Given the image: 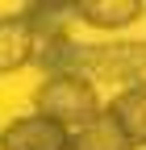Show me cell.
Returning <instances> with one entry per match:
<instances>
[{
    "mask_svg": "<svg viewBox=\"0 0 146 150\" xmlns=\"http://www.w3.org/2000/svg\"><path fill=\"white\" fill-rule=\"evenodd\" d=\"M33 108H38V117L63 125L67 134H75V129H84L88 121L100 117V96L92 79H84V75L75 71H59V75H46V79L38 83V92H33Z\"/></svg>",
    "mask_w": 146,
    "mask_h": 150,
    "instance_id": "6da1fadb",
    "label": "cell"
},
{
    "mask_svg": "<svg viewBox=\"0 0 146 150\" xmlns=\"http://www.w3.org/2000/svg\"><path fill=\"white\" fill-rule=\"evenodd\" d=\"M104 112L121 129V138H125L130 150H146V83H134V88L117 92L104 104Z\"/></svg>",
    "mask_w": 146,
    "mask_h": 150,
    "instance_id": "277c9868",
    "label": "cell"
},
{
    "mask_svg": "<svg viewBox=\"0 0 146 150\" xmlns=\"http://www.w3.org/2000/svg\"><path fill=\"white\" fill-rule=\"evenodd\" d=\"M38 54V38L25 13H4L0 17V75H13L33 63Z\"/></svg>",
    "mask_w": 146,
    "mask_h": 150,
    "instance_id": "3957f363",
    "label": "cell"
},
{
    "mask_svg": "<svg viewBox=\"0 0 146 150\" xmlns=\"http://www.w3.org/2000/svg\"><path fill=\"white\" fill-rule=\"evenodd\" d=\"M67 150H130V146H125L121 129L108 121V112L100 108L96 121H88L84 129H75V134H71V146H67Z\"/></svg>",
    "mask_w": 146,
    "mask_h": 150,
    "instance_id": "8992f818",
    "label": "cell"
},
{
    "mask_svg": "<svg viewBox=\"0 0 146 150\" xmlns=\"http://www.w3.org/2000/svg\"><path fill=\"white\" fill-rule=\"evenodd\" d=\"M71 8H75V21H88L96 29H125L146 13V4L138 0H71Z\"/></svg>",
    "mask_w": 146,
    "mask_h": 150,
    "instance_id": "5b68a950",
    "label": "cell"
},
{
    "mask_svg": "<svg viewBox=\"0 0 146 150\" xmlns=\"http://www.w3.org/2000/svg\"><path fill=\"white\" fill-rule=\"evenodd\" d=\"M67 146H71V134L38 112L9 121L0 134V150H67Z\"/></svg>",
    "mask_w": 146,
    "mask_h": 150,
    "instance_id": "7a4b0ae2",
    "label": "cell"
}]
</instances>
